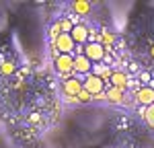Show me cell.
Returning a JSON list of instances; mask_svg holds the SVG:
<instances>
[{
	"label": "cell",
	"instance_id": "6da1fadb",
	"mask_svg": "<svg viewBox=\"0 0 154 148\" xmlns=\"http://www.w3.org/2000/svg\"><path fill=\"white\" fill-rule=\"evenodd\" d=\"M54 66L58 74L64 76V80L74 76V56L72 54H60L58 58H54Z\"/></svg>",
	"mask_w": 154,
	"mask_h": 148
},
{
	"label": "cell",
	"instance_id": "7a4b0ae2",
	"mask_svg": "<svg viewBox=\"0 0 154 148\" xmlns=\"http://www.w3.org/2000/svg\"><path fill=\"white\" fill-rule=\"evenodd\" d=\"M54 56L58 58L60 54H74V49H76V43H74V39H72L70 33H62V35L54 41Z\"/></svg>",
	"mask_w": 154,
	"mask_h": 148
},
{
	"label": "cell",
	"instance_id": "3957f363",
	"mask_svg": "<svg viewBox=\"0 0 154 148\" xmlns=\"http://www.w3.org/2000/svg\"><path fill=\"white\" fill-rule=\"evenodd\" d=\"M84 56L93 62V64H101L107 58V49L101 43H86L84 45Z\"/></svg>",
	"mask_w": 154,
	"mask_h": 148
},
{
	"label": "cell",
	"instance_id": "277c9868",
	"mask_svg": "<svg viewBox=\"0 0 154 148\" xmlns=\"http://www.w3.org/2000/svg\"><path fill=\"white\" fill-rule=\"evenodd\" d=\"M82 85H84V91H88L93 97L101 95V93L105 91V80H103V78H99V76H95L93 72L88 74V76H84Z\"/></svg>",
	"mask_w": 154,
	"mask_h": 148
},
{
	"label": "cell",
	"instance_id": "5b68a950",
	"mask_svg": "<svg viewBox=\"0 0 154 148\" xmlns=\"http://www.w3.org/2000/svg\"><path fill=\"white\" fill-rule=\"evenodd\" d=\"M82 88H84V85H82V80H80L78 76L66 78V80L62 82V93H64L66 97H78Z\"/></svg>",
	"mask_w": 154,
	"mask_h": 148
},
{
	"label": "cell",
	"instance_id": "8992f818",
	"mask_svg": "<svg viewBox=\"0 0 154 148\" xmlns=\"http://www.w3.org/2000/svg\"><path fill=\"white\" fill-rule=\"evenodd\" d=\"M70 35H72V39H74L76 45H86L88 39H91V29H88L86 25L78 23V25H74V29H72Z\"/></svg>",
	"mask_w": 154,
	"mask_h": 148
},
{
	"label": "cell",
	"instance_id": "52a82bcc",
	"mask_svg": "<svg viewBox=\"0 0 154 148\" xmlns=\"http://www.w3.org/2000/svg\"><path fill=\"white\" fill-rule=\"evenodd\" d=\"M105 93H107V101L109 103H117V105L125 103V88H117L111 82H105Z\"/></svg>",
	"mask_w": 154,
	"mask_h": 148
},
{
	"label": "cell",
	"instance_id": "ba28073f",
	"mask_svg": "<svg viewBox=\"0 0 154 148\" xmlns=\"http://www.w3.org/2000/svg\"><path fill=\"white\" fill-rule=\"evenodd\" d=\"M93 62L88 60L86 56H78V58H74V74H80V76H88V74L93 72Z\"/></svg>",
	"mask_w": 154,
	"mask_h": 148
},
{
	"label": "cell",
	"instance_id": "9c48e42d",
	"mask_svg": "<svg viewBox=\"0 0 154 148\" xmlns=\"http://www.w3.org/2000/svg\"><path fill=\"white\" fill-rule=\"evenodd\" d=\"M136 101L142 105V107H150V105H154V88L152 86H142L138 93H136Z\"/></svg>",
	"mask_w": 154,
	"mask_h": 148
},
{
	"label": "cell",
	"instance_id": "30bf717a",
	"mask_svg": "<svg viewBox=\"0 0 154 148\" xmlns=\"http://www.w3.org/2000/svg\"><path fill=\"white\" fill-rule=\"evenodd\" d=\"M113 86H117V88H125L128 91V85H130V76L123 72V70H113V76H111V80H109Z\"/></svg>",
	"mask_w": 154,
	"mask_h": 148
},
{
	"label": "cell",
	"instance_id": "8fae6325",
	"mask_svg": "<svg viewBox=\"0 0 154 148\" xmlns=\"http://www.w3.org/2000/svg\"><path fill=\"white\" fill-rule=\"evenodd\" d=\"M93 74L95 76H99V78H103L105 82H109L111 80V76H113V66H107V64H95L93 66Z\"/></svg>",
	"mask_w": 154,
	"mask_h": 148
},
{
	"label": "cell",
	"instance_id": "7c38bea8",
	"mask_svg": "<svg viewBox=\"0 0 154 148\" xmlns=\"http://www.w3.org/2000/svg\"><path fill=\"white\" fill-rule=\"evenodd\" d=\"M72 8L78 12L80 17H84V14L91 12V2H88V0H74V2H72Z\"/></svg>",
	"mask_w": 154,
	"mask_h": 148
},
{
	"label": "cell",
	"instance_id": "4fadbf2b",
	"mask_svg": "<svg viewBox=\"0 0 154 148\" xmlns=\"http://www.w3.org/2000/svg\"><path fill=\"white\" fill-rule=\"evenodd\" d=\"M140 113H142L144 122L148 123L150 128H154V105H150V107H142V109H140Z\"/></svg>",
	"mask_w": 154,
	"mask_h": 148
},
{
	"label": "cell",
	"instance_id": "5bb4252c",
	"mask_svg": "<svg viewBox=\"0 0 154 148\" xmlns=\"http://www.w3.org/2000/svg\"><path fill=\"white\" fill-rule=\"evenodd\" d=\"M60 27H62V33H72L74 23L70 21V17H64V19H60Z\"/></svg>",
	"mask_w": 154,
	"mask_h": 148
},
{
	"label": "cell",
	"instance_id": "9a60e30c",
	"mask_svg": "<svg viewBox=\"0 0 154 148\" xmlns=\"http://www.w3.org/2000/svg\"><path fill=\"white\" fill-rule=\"evenodd\" d=\"M0 72L4 74V76L12 74L14 72V62H2V64H0Z\"/></svg>",
	"mask_w": 154,
	"mask_h": 148
},
{
	"label": "cell",
	"instance_id": "2e32d148",
	"mask_svg": "<svg viewBox=\"0 0 154 148\" xmlns=\"http://www.w3.org/2000/svg\"><path fill=\"white\" fill-rule=\"evenodd\" d=\"M76 99H78V103H91V101H93L95 97H93L88 91H84V88H82V91H80V95H78Z\"/></svg>",
	"mask_w": 154,
	"mask_h": 148
},
{
	"label": "cell",
	"instance_id": "e0dca14e",
	"mask_svg": "<svg viewBox=\"0 0 154 148\" xmlns=\"http://www.w3.org/2000/svg\"><path fill=\"white\" fill-rule=\"evenodd\" d=\"M140 80H142V82L150 80V74H148V72H142V74H140Z\"/></svg>",
	"mask_w": 154,
	"mask_h": 148
},
{
	"label": "cell",
	"instance_id": "ac0fdd59",
	"mask_svg": "<svg viewBox=\"0 0 154 148\" xmlns=\"http://www.w3.org/2000/svg\"><path fill=\"white\" fill-rule=\"evenodd\" d=\"M150 56H152V58H154V45H152V49H150Z\"/></svg>",
	"mask_w": 154,
	"mask_h": 148
}]
</instances>
